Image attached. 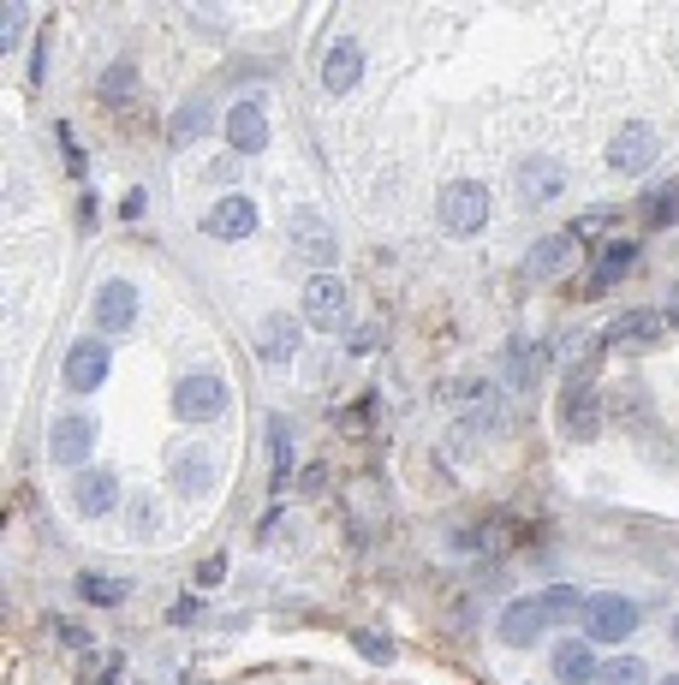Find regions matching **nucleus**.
<instances>
[{"label":"nucleus","mask_w":679,"mask_h":685,"mask_svg":"<svg viewBox=\"0 0 679 685\" xmlns=\"http://www.w3.org/2000/svg\"><path fill=\"white\" fill-rule=\"evenodd\" d=\"M132 322H137V286L132 281H102L96 286V328L125 334Z\"/></svg>","instance_id":"12"},{"label":"nucleus","mask_w":679,"mask_h":685,"mask_svg":"<svg viewBox=\"0 0 679 685\" xmlns=\"http://www.w3.org/2000/svg\"><path fill=\"white\" fill-rule=\"evenodd\" d=\"M363 72V48L351 42V36H340V42L329 48V60H322V84H329V96H346L351 84H358Z\"/></svg>","instance_id":"16"},{"label":"nucleus","mask_w":679,"mask_h":685,"mask_svg":"<svg viewBox=\"0 0 679 685\" xmlns=\"http://www.w3.org/2000/svg\"><path fill=\"white\" fill-rule=\"evenodd\" d=\"M269 453H274V489H286L293 484V424L286 417H269Z\"/></svg>","instance_id":"24"},{"label":"nucleus","mask_w":679,"mask_h":685,"mask_svg":"<svg viewBox=\"0 0 679 685\" xmlns=\"http://www.w3.org/2000/svg\"><path fill=\"white\" fill-rule=\"evenodd\" d=\"M596 352L590 346L584 358H572V370H566V388H560V429L572 441H590L602 429V412H596V388H590V376H596Z\"/></svg>","instance_id":"1"},{"label":"nucleus","mask_w":679,"mask_h":685,"mask_svg":"<svg viewBox=\"0 0 679 685\" xmlns=\"http://www.w3.org/2000/svg\"><path fill=\"white\" fill-rule=\"evenodd\" d=\"M662 316H668V322L679 328V281H674V293H668V310H662Z\"/></svg>","instance_id":"39"},{"label":"nucleus","mask_w":679,"mask_h":685,"mask_svg":"<svg viewBox=\"0 0 679 685\" xmlns=\"http://www.w3.org/2000/svg\"><path fill=\"white\" fill-rule=\"evenodd\" d=\"M203 113H209V96H197V101H185V108L180 113H173V144H192V137L197 132H203Z\"/></svg>","instance_id":"29"},{"label":"nucleus","mask_w":679,"mask_h":685,"mask_svg":"<svg viewBox=\"0 0 679 685\" xmlns=\"http://www.w3.org/2000/svg\"><path fill=\"white\" fill-rule=\"evenodd\" d=\"M674 644H679V620H674Z\"/></svg>","instance_id":"40"},{"label":"nucleus","mask_w":679,"mask_h":685,"mask_svg":"<svg viewBox=\"0 0 679 685\" xmlns=\"http://www.w3.org/2000/svg\"><path fill=\"white\" fill-rule=\"evenodd\" d=\"M90 448H96V417L90 412H60L54 424H48V460H54V465L84 472Z\"/></svg>","instance_id":"4"},{"label":"nucleus","mask_w":679,"mask_h":685,"mask_svg":"<svg viewBox=\"0 0 679 685\" xmlns=\"http://www.w3.org/2000/svg\"><path fill=\"white\" fill-rule=\"evenodd\" d=\"M351 316V293L340 274H317V281L305 286V322L322 328V334H334V328H346Z\"/></svg>","instance_id":"7"},{"label":"nucleus","mask_w":679,"mask_h":685,"mask_svg":"<svg viewBox=\"0 0 679 685\" xmlns=\"http://www.w3.org/2000/svg\"><path fill=\"white\" fill-rule=\"evenodd\" d=\"M173 412H180L185 424H215V417L226 412V382L209 376V370L185 376V382L173 388Z\"/></svg>","instance_id":"5"},{"label":"nucleus","mask_w":679,"mask_h":685,"mask_svg":"<svg viewBox=\"0 0 679 685\" xmlns=\"http://www.w3.org/2000/svg\"><path fill=\"white\" fill-rule=\"evenodd\" d=\"M60 156H66L72 173H84V149H78V137H72V125H60Z\"/></svg>","instance_id":"32"},{"label":"nucleus","mask_w":679,"mask_h":685,"mask_svg":"<svg viewBox=\"0 0 679 685\" xmlns=\"http://www.w3.org/2000/svg\"><path fill=\"white\" fill-rule=\"evenodd\" d=\"M132 90H137V72L125 66V60H120V66H108L102 84H96V96H102L108 108H113V101H132Z\"/></svg>","instance_id":"28"},{"label":"nucleus","mask_w":679,"mask_h":685,"mask_svg":"<svg viewBox=\"0 0 679 685\" xmlns=\"http://www.w3.org/2000/svg\"><path fill=\"white\" fill-rule=\"evenodd\" d=\"M536 364H543V346L536 340H513L507 346V358H501V376H507V388H531L536 382Z\"/></svg>","instance_id":"21"},{"label":"nucleus","mask_w":679,"mask_h":685,"mask_svg":"<svg viewBox=\"0 0 679 685\" xmlns=\"http://www.w3.org/2000/svg\"><path fill=\"white\" fill-rule=\"evenodd\" d=\"M78 596H84V602H96V608H113V602H125V596H132V585H125V578L84 573V578H78Z\"/></svg>","instance_id":"25"},{"label":"nucleus","mask_w":679,"mask_h":685,"mask_svg":"<svg viewBox=\"0 0 679 685\" xmlns=\"http://www.w3.org/2000/svg\"><path fill=\"white\" fill-rule=\"evenodd\" d=\"M435 215H442V233L453 238H471V233H483V221H489V185L483 180H453L442 203H435Z\"/></svg>","instance_id":"2"},{"label":"nucleus","mask_w":679,"mask_h":685,"mask_svg":"<svg viewBox=\"0 0 679 685\" xmlns=\"http://www.w3.org/2000/svg\"><path fill=\"white\" fill-rule=\"evenodd\" d=\"M60 638H66L72 650H84V644H90V638H84V626H66V620H60Z\"/></svg>","instance_id":"38"},{"label":"nucleus","mask_w":679,"mask_h":685,"mask_svg":"<svg viewBox=\"0 0 679 685\" xmlns=\"http://www.w3.org/2000/svg\"><path fill=\"white\" fill-rule=\"evenodd\" d=\"M644 221H650V227H674V221H679V180L644 197Z\"/></svg>","instance_id":"27"},{"label":"nucleus","mask_w":679,"mask_h":685,"mask_svg":"<svg viewBox=\"0 0 679 685\" xmlns=\"http://www.w3.org/2000/svg\"><path fill=\"white\" fill-rule=\"evenodd\" d=\"M602 227H608V209H590L572 221V238H590V233H602Z\"/></svg>","instance_id":"33"},{"label":"nucleus","mask_w":679,"mask_h":685,"mask_svg":"<svg viewBox=\"0 0 679 685\" xmlns=\"http://www.w3.org/2000/svg\"><path fill=\"white\" fill-rule=\"evenodd\" d=\"M656 156H662L656 125H620V132H614V144H608V168H614V173H632V180L656 168Z\"/></svg>","instance_id":"8"},{"label":"nucleus","mask_w":679,"mask_h":685,"mask_svg":"<svg viewBox=\"0 0 679 685\" xmlns=\"http://www.w3.org/2000/svg\"><path fill=\"white\" fill-rule=\"evenodd\" d=\"M113 501H120V477H113V472H96V465H84V472L72 477V506H78L84 518L113 513Z\"/></svg>","instance_id":"11"},{"label":"nucleus","mask_w":679,"mask_h":685,"mask_svg":"<svg viewBox=\"0 0 679 685\" xmlns=\"http://www.w3.org/2000/svg\"><path fill=\"white\" fill-rule=\"evenodd\" d=\"M632 262H638V245H632V238H614V245L596 257V274H590V293H608V286L620 281V274H632Z\"/></svg>","instance_id":"20"},{"label":"nucleus","mask_w":679,"mask_h":685,"mask_svg":"<svg viewBox=\"0 0 679 685\" xmlns=\"http://www.w3.org/2000/svg\"><path fill=\"white\" fill-rule=\"evenodd\" d=\"M370 412H375V400L363 393V400H358V412H346L340 424H346V429H370Z\"/></svg>","instance_id":"35"},{"label":"nucleus","mask_w":679,"mask_h":685,"mask_svg":"<svg viewBox=\"0 0 679 685\" xmlns=\"http://www.w3.org/2000/svg\"><path fill=\"white\" fill-rule=\"evenodd\" d=\"M662 340V316L656 310H626L608 322V334H602V352H650Z\"/></svg>","instance_id":"10"},{"label":"nucleus","mask_w":679,"mask_h":685,"mask_svg":"<svg viewBox=\"0 0 679 685\" xmlns=\"http://www.w3.org/2000/svg\"><path fill=\"white\" fill-rule=\"evenodd\" d=\"M596 674H602V662L590 656V644H584V638L555 644V680H560V685H590Z\"/></svg>","instance_id":"18"},{"label":"nucleus","mask_w":679,"mask_h":685,"mask_svg":"<svg viewBox=\"0 0 679 685\" xmlns=\"http://www.w3.org/2000/svg\"><path fill=\"white\" fill-rule=\"evenodd\" d=\"M42 72H48V36L36 42V54H30V84H42Z\"/></svg>","instance_id":"36"},{"label":"nucleus","mask_w":679,"mask_h":685,"mask_svg":"<svg viewBox=\"0 0 679 685\" xmlns=\"http://www.w3.org/2000/svg\"><path fill=\"white\" fill-rule=\"evenodd\" d=\"M596 685H650V668L638 656H614V662H602Z\"/></svg>","instance_id":"26"},{"label":"nucleus","mask_w":679,"mask_h":685,"mask_svg":"<svg viewBox=\"0 0 679 685\" xmlns=\"http://www.w3.org/2000/svg\"><path fill=\"white\" fill-rule=\"evenodd\" d=\"M548 626H555V602H548V590L507 602V608H501V620H495V632H501V644H507V650H524V644H536Z\"/></svg>","instance_id":"3"},{"label":"nucleus","mask_w":679,"mask_h":685,"mask_svg":"<svg viewBox=\"0 0 679 685\" xmlns=\"http://www.w3.org/2000/svg\"><path fill=\"white\" fill-rule=\"evenodd\" d=\"M226 144H233L238 156H257V149L269 144V120H262L257 101H238V108L226 113Z\"/></svg>","instance_id":"15"},{"label":"nucleus","mask_w":679,"mask_h":685,"mask_svg":"<svg viewBox=\"0 0 679 685\" xmlns=\"http://www.w3.org/2000/svg\"><path fill=\"white\" fill-rule=\"evenodd\" d=\"M351 644H358V650L370 656V662H387V656H394V650H387V638H382V632H351Z\"/></svg>","instance_id":"31"},{"label":"nucleus","mask_w":679,"mask_h":685,"mask_svg":"<svg viewBox=\"0 0 679 685\" xmlns=\"http://www.w3.org/2000/svg\"><path fill=\"white\" fill-rule=\"evenodd\" d=\"M137 530H144V537L156 530V501H137Z\"/></svg>","instance_id":"37"},{"label":"nucleus","mask_w":679,"mask_h":685,"mask_svg":"<svg viewBox=\"0 0 679 685\" xmlns=\"http://www.w3.org/2000/svg\"><path fill=\"white\" fill-rule=\"evenodd\" d=\"M662 685H679V674H674V680H662Z\"/></svg>","instance_id":"41"},{"label":"nucleus","mask_w":679,"mask_h":685,"mask_svg":"<svg viewBox=\"0 0 679 685\" xmlns=\"http://www.w3.org/2000/svg\"><path fill=\"white\" fill-rule=\"evenodd\" d=\"M293 245L305 250L317 269H334V238H329V227L317 221V215H298V227H293Z\"/></svg>","instance_id":"22"},{"label":"nucleus","mask_w":679,"mask_h":685,"mask_svg":"<svg viewBox=\"0 0 679 685\" xmlns=\"http://www.w3.org/2000/svg\"><path fill=\"white\" fill-rule=\"evenodd\" d=\"M203 233L209 238H250V233H257V203H250V197H221L215 209H209Z\"/></svg>","instance_id":"14"},{"label":"nucleus","mask_w":679,"mask_h":685,"mask_svg":"<svg viewBox=\"0 0 679 685\" xmlns=\"http://www.w3.org/2000/svg\"><path fill=\"white\" fill-rule=\"evenodd\" d=\"M24 19H30V7H0V24H7V36H0V48H18V30H24Z\"/></svg>","instance_id":"30"},{"label":"nucleus","mask_w":679,"mask_h":685,"mask_svg":"<svg viewBox=\"0 0 679 685\" xmlns=\"http://www.w3.org/2000/svg\"><path fill=\"white\" fill-rule=\"evenodd\" d=\"M298 340H305L298 316H262V322H257V358L262 364H293Z\"/></svg>","instance_id":"13"},{"label":"nucleus","mask_w":679,"mask_h":685,"mask_svg":"<svg viewBox=\"0 0 679 685\" xmlns=\"http://www.w3.org/2000/svg\"><path fill=\"white\" fill-rule=\"evenodd\" d=\"M226 578V561L221 554H209V561H197V585H221Z\"/></svg>","instance_id":"34"},{"label":"nucleus","mask_w":679,"mask_h":685,"mask_svg":"<svg viewBox=\"0 0 679 685\" xmlns=\"http://www.w3.org/2000/svg\"><path fill=\"white\" fill-rule=\"evenodd\" d=\"M173 477H180V489H185V494H203L209 484H215V453H203V448L180 453V465H173Z\"/></svg>","instance_id":"23"},{"label":"nucleus","mask_w":679,"mask_h":685,"mask_svg":"<svg viewBox=\"0 0 679 685\" xmlns=\"http://www.w3.org/2000/svg\"><path fill=\"white\" fill-rule=\"evenodd\" d=\"M572 245H578L572 233H548V238H536V245L524 250V274H531V281H548V274H560L566 262H572Z\"/></svg>","instance_id":"17"},{"label":"nucleus","mask_w":679,"mask_h":685,"mask_svg":"<svg viewBox=\"0 0 679 685\" xmlns=\"http://www.w3.org/2000/svg\"><path fill=\"white\" fill-rule=\"evenodd\" d=\"M584 632L590 644H620L638 632V602H626V596H590L584 602Z\"/></svg>","instance_id":"6"},{"label":"nucleus","mask_w":679,"mask_h":685,"mask_svg":"<svg viewBox=\"0 0 679 685\" xmlns=\"http://www.w3.org/2000/svg\"><path fill=\"white\" fill-rule=\"evenodd\" d=\"M60 382L72 393H96L108 382V346L102 340H78V346H66V364H60Z\"/></svg>","instance_id":"9"},{"label":"nucleus","mask_w":679,"mask_h":685,"mask_svg":"<svg viewBox=\"0 0 679 685\" xmlns=\"http://www.w3.org/2000/svg\"><path fill=\"white\" fill-rule=\"evenodd\" d=\"M519 192H524V203H555L566 192V173L555 168V161H524Z\"/></svg>","instance_id":"19"}]
</instances>
